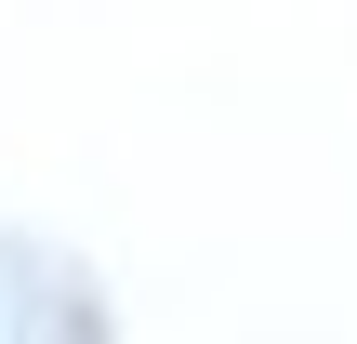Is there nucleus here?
Masks as SVG:
<instances>
[]
</instances>
